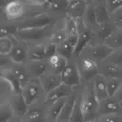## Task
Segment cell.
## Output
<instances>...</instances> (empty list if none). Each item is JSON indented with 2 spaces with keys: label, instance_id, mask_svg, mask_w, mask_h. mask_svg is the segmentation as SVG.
Wrapping results in <instances>:
<instances>
[{
  "label": "cell",
  "instance_id": "cell-1",
  "mask_svg": "<svg viewBox=\"0 0 122 122\" xmlns=\"http://www.w3.org/2000/svg\"><path fill=\"white\" fill-rule=\"evenodd\" d=\"M65 18V17H64ZM64 20V19H63ZM63 22V21H62ZM59 23L57 25H51V26H46L41 28H30V29H18V30L15 33V37L27 44H37V43H45L49 41L51 35L52 34L53 30L57 26H59Z\"/></svg>",
  "mask_w": 122,
  "mask_h": 122
},
{
  "label": "cell",
  "instance_id": "cell-2",
  "mask_svg": "<svg viewBox=\"0 0 122 122\" xmlns=\"http://www.w3.org/2000/svg\"><path fill=\"white\" fill-rule=\"evenodd\" d=\"M80 91H81L82 109H83L85 121L97 118V110H98L99 101L95 96L92 83L90 82L83 84L81 86Z\"/></svg>",
  "mask_w": 122,
  "mask_h": 122
},
{
  "label": "cell",
  "instance_id": "cell-3",
  "mask_svg": "<svg viewBox=\"0 0 122 122\" xmlns=\"http://www.w3.org/2000/svg\"><path fill=\"white\" fill-rule=\"evenodd\" d=\"M30 6L27 0H10L1 8V19L7 21L22 20Z\"/></svg>",
  "mask_w": 122,
  "mask_h": 122
},
{
  "label": "cell",
  "instance_id": "cell-4",
  "mask_svg": "<svg viewBox=\"0 0 122 122\" xmlns=\"http://www.w3.org/2000/svg\"><path fill=\"white\" fill-rule=\"evenodd\" d=\"M64 18H60L57 16H54L48 11L43 12L39 15L22 19L19 21H12L15 23L16 27L18 29H30V28H41L46 26H51V25H57L63 21Z\"/></svg>",
  "mask_w": 122,
  "mask_h": 122
},
{
  "label": "cell",
  "instance_id": "cell-5",
  "mask_svg": "<svg viewBox=\"0 0 122 122\" xmlns=\"http://www.w3.org/2000/svg\"><path fill=\"white\" fill-rule=\"evenodd\" d=\"M75 58L83 84L92 82V79L100 73V64L98 62L82 54Z\"/></svg>",
  "mask_w": 122,
  "mask_h": 122
},
{
  "label": "cell",
  "instance_id": "cell-6",
  "mask_svg": "<svg viewBox=\"0 0 122 122\" xmlns=\"http://www.w3.org/2000/svg\"><path fill=\"white\" fill-rule=\"evenodd\" d=\"M21 93L29 106L43 101L44 96L46 94L44 88L41 84V81L37 77L30 78L26 83V85L23 86Z\"/></svg>",
  "mask_w": 122,
  "mask_h": 122
},
{
  "label": "cell",
  "instance_id": "cell-7",
  "mask_svg": "<svg viewBox=\"0 0 122 122\" xmlns=\"http://www.w3.org/2000/svg\"><path fill=\"white\" fill-rule=\"evenodd\" d=\"M61 78L62 83L67 84L75 89L80 88L83 85V81L76 65V58L74 56L68 61L66 68L61 73Z\"/></svg>",
  "mask_w": 122,
  "mask_h": 122
},
{
  "label": "cell",
  "instance_id": "cell-8",
  "mask_svg": "<svg viewBox=\"0 0 122 122\" xmlns=\"http://www.w3.org/2000/svg\"><path fill=\"white\" fill-rule=\"evenodd\" d=\"M113 51L114 50L108 47L104 43H91L84 49L81 54L90 57L100 64L104 62Z\"/></svg>",
  "mask_w": 122,
  "mask_h": 122
},
{
  "label": "cell",
  "instance_id": "cell-9",
  "mask_svg": "<svg viewBox=\"0 0 122 122\" xmlns=\"http://www.w3.org/2000/svg\"><path fill=\"white\" fill-rule=\"evenodd\" d=\"M78 89V88H77ZM75 88H72L67 84H64V83H61L58 87L54 88L53 90H51V92H47L44 96V99H43V103L46 107L50 106L51 104H52L53 102L61 99V98H64V97H69L75 90H77Z\"/></svg>",
  "mask_w": 122,
  "mask_h": 122
},
{
  "label": "cell",
  "instance_id": "cell-10",
  "mask_svg": "<svg viewBox=\"0 0 122 122\" xmlns=\"http://www.w3.org/2000/svg\"><path fill=\"white\" fill-rule=\"evenodd\" d=\"M9 57L13 63L26 64L28 62V44L14 36V44Z\"/></svg>",
  "mask_w": 122,
  "mask_h": 122
},
{
  "label": "cell",
  "instance_id": "cell-11",
  "mask_svg": "<svg viewBox=\"0 0 122 122\" xmlns=\"http://www.w3.org/2000/svg\"><path fill=\"white\" fill-rule=\"evenodd\" d=\"M117 26L111 20L98 24L92 30V43H104L105 40L112 33Z\"/></svg>",
  "mask_w": 122,
  "mask_h": 122
},
{
  "label": "cell",
  "instance_id": "cell-12",
  "mask_svg": "<svg viewBox=\"0 0 122 122\" xmlns=\"http://www.w3.org/2000/svg\"><path fill=\"white\" fill-rule=\"evenodd\" d=\"M112 113H122V107L120 105V102H118L113 97H108L99 101L97 117Z\"/></svg>",
  "mask_w": 122,
  "mask_h": 122
},
{
  "label": "cell",
  "instance_id": "cell-13",
  "mask_svg": "<svg viewBox=\"0 0 122 122\" xmlns=\"http://www.w3.org/2000/svg\"><path fill=\"white\" fill-rule=\"evenodd\" d=\"M25 67H26L27 71H28L29 75L30 76V78H32V77L40 78L50 69V65H49L48 59L28 61L25 64Z\"/></svg>",
  "mask_w": 122,
  "mask_h": 122
},
{
  "label": "cell",
  "instance_id": "cell-14",
  "mask_svg": "<svg viewBox=\"0 0 122 122\" xmlns=\"http://www.w3.org/2000/svg\"><path fill=\"white\" fill-rule=\"evenodd\" d=\"M41 84L44 88L45 92H49L51 90H53L54 88L58 87L61 83H62V78H61V74L55 72L54 71H52L51 68L46 71L45 74H43L40 78Z\"/></svg>",
  "mask_w": 122,
  "mask_h": 122
},
{
  "label": "cell",
  "instance_id": "cell-15",
  "mask_svg": "<svg viewBox=\"0 0 122 122\" xmlns=\"http://www.w3.org/2000/svg\"><path fill=\"white\" fill-rule=\"evenodd\" d=\"M9 102L12 108L15 116L23 118L28 112L29 105L27 104L26 100L24 99L22 93H13L9 99Z\"/></svg>",
  "mask_w": 122,
  "mask_h": 122
},
{
  "label": "cell",
  "instance_id": "cell-16",
  "mask_svg": "<svg viewBox=\"0 0 122 122\" xmlns=\"http://www.w3.org/2000/svg\"><path fill=\"white\" fill-rule=\"evenodd\" d=\"M90 0H71L69 1L67 15L74 18L75 20L80 19L84 16Z\"/></svg>",
  "mask_w": 122,
  "mask_h": 122
},
{
  "label": "cell",
  "instance_id": "cell-17",
  "mask_svg": "<svg viewBox=\"0 0 122 122\" xmlns=\"http://www.w3.org/2000/svg\"><path fill=\"white\" fill-rule=\"evenodd\" d=\"M92 42V30L89 28H85L84 30H80L78 32V38H77V43L74 49L73 56L78 57L82 53L84 49L87 46H89Z\"/></svg>",
  "mask_w": 122,
  "mask_h": 122
},
{
  "label": "cell",
  "instance_id": "cell-18",
  "mask_svg": "<svg viewBox=\"0 0 122 122\" xmlns=\"http://www.w3.org/2000/svg\"><path fill=\"white\" fill-rule=\"evenodd\" d=\"M77 38H78V35L67 37L62 43L57 45V51L56 52L62 56L66 57L68 60L72 58L74 49H75V46L77 43Z\"/></svg>",
  "mask_w": 122,
  "mask_h": 122
},
{
  "label": "cell",
  "instance_id": "cell-19",
  "mask_svg": "<svg viewBox=\"0 0 122 122\" xmlns=\"http://www.w3.org/2000/svg\"><path fill=\"white\" fill-rule=\"evenodd\" d=\"M92 83L95 96L98 101H101L103 99L110 97L108 94V91H107V78L103 74L101 73L97 74L92 79Z\"/></svg>",
  "mask_w": 122,
  "mask_h": 122
},
{
  "label": "cell",
  "instance_id": "cell-20",
  "mask_svg": "<svg viewBox=\"0 0 122 122\" xmlns=\"http://www.w3.org/2000/svg\"><path fill=\"white\" fill-rule=\"evenodd\" d=\"M77 90H75L67 98L66 103H65V105L55 122H70V118H71V112H72V110H73V107L75 104L76 96H77Z\"/></svg>",
  "mask_w": 122,
  "mask_h": 122
},
{
  "label": "cell",
  "instance_id": "cell-21",
  "mask_svg": "<svg viewBox=\"0 0 122 122\" xmlns=\"http://www.w3.org/2000/svg\"><path fill=\"white\" fill-rule=\"evenodd\" d=\"M100 73L105 77H114L122 79V65L104 61L100 63Z\"/></svg>",
  "mask_w": 122,
  "mask_h": 122
},
{
  "label": "cell",
  "instance_id": "cell-22",
  "mask_svg": "<svg viewBox=\"0 0 122 122\" xmlns=\"http://www.w3.org/2000/svg\"><path fill=\"white\" fill-rule=\"evenodd\" d=\"M68 5H69L68 0H54L51 3L48 4L46 9L49 13L60 18H64L67 15Z\"/></svg>",
  "mask_w": 122,
  "mask_h": 122
},
{
  "label": "cell",
  "instance_id": "cell-23",
  "mask_svg": "<svg viewBox=\"0 0 122 122\" xmlns=\"http://www.w3.org/2000/svg\"><path fill=\"white\" fill-rule=\"evenodd\" d=\"M45 43L28 44V61L47 59L45 52Z\"/></svg>",
  "mask_w": 122,
  "mask_h": 122
},
{
  "label": "cell",
  "instance_id": "cell-24",
  "mask_svg": "<svg viewBox=\"0 0 122 122\" xmlns=\"http://www.w3.org/2000/svg\"><path fill=\"white\" fill-rule=\"evenodd\" d=\"M1 78L5 79L12 89L13 93H21L23 90V86L17 77L12 73L10 68H2L1 69Z\"/></svg>",
  "mask_w": 122,
  "mask_h": 122
},
{
  "label": "cell",
  "instance_id": "cell-25",
  "mask_svg": "<svg viewBox=\"0 0 122 122\" xmlns=\"http://www.w3.org/2000/svg\"><path fill=\"white\" fill-rule=\"evenodd\" d=\"M68 97H64V98H61L55 102H53L52 104H51L50 106L47 107V117H48V120L49 122H55L58 115L60 114L65 103H66V100H67Z\"/></svg>",
  "mask_w": 122,
  "mask_h": 122
},
{
  "label": "cell",
  "instance_id": "cell-26",
  "mask_svg": "<svg viewBox=\"0 0 122 122\" xmlns=\"http://www.w3.org/2000/svg\"><path fill=\"white\" fill-rule=\"evenodd\" d=\"M10 70L12 71V73L17 77V79L20 81L22 86H25L26 83L30 79V76L29 75L27 69L25 67V64H17V63H11L9 67Z\"/></svg>",
  "mask_w": 122,
  "mask_h": 122
},
{
  "label": "cell",
  "instance_id": "cell-27",
  "mask_svg": "<svg viewBox=\"0 0 122 122\" xmlns=\"http://www.w3.org/2000/svg\"><path fill=\"white\" fill-rule=\"evenodd\" d=\"M81 87L78 88L77 90V96L75 100V104L70 118V122H85V117L83 113V109H82V100H81Z\"/></svg>",
  "mask_w": 122,
  "mask_h": 122
},
{
  "label": "cell",
  "instance_id": "cell-28",
  "mask_svg": "<svg viewBox=\"0 0 122 122\" xmlns=\"http://www.w3.org/2000/svg\"><path fill=\"white\" fill-rule=\"evenodd\" d=\"M49 65H50V68L54 71L55 72L61 74L62 71H64V69L66 68L67 64H68V59L62 55H60L59 53H55L53 54L52 56H51L49 59Z\"/></svg>",
  "mask_w": 122,
  "mask_h": 122
},
{
  "label": "cell",
  "instance_id": "cell-29",
  "mask_svg": "<svg viewBox=\"0 0 122 122\" xmlns=\"http://www.w3.org/2000/svg\"><path fill=\"white\" fill-rule=\"evenodd\" d=\"M104 44L112 50H117L122 48V27H117L112 33L105 40Z\"/></svg>",
  "mask_w": 122,
  "mask_h": 122
},
{
  "label": "cell",
  "instance_id": "cell-30",
  "mask_svg": "<svg viewBox=\"0 0 122 122\" xmlns=\"http://www.w3.org/2000/svg\"><path fill=\"white\" fill-rule=\"evenodd\" d=\"M86 26L91 29L92 30H93L96 26L98 25L97 24V21H96V16H95V11H94V4L92 3L90 1L88 7H87V10L84 13V16L82 17Z\"/></svg>",
  "mask_w": 122,
  "mask_h": 122
},
{
  "label": "cell",
  "instance_id": "cell-31",
  "mask_svg": "<svg viewBox=\"0 0 122 122\" xmlns=\"http://www.w3.org/2000/svg\"><path fill=\"white\" fill-rule=\"evenodd\" d=\"M63 30L67 34V37H71V36H76L78 35V26H77V21L72 18L70 17L68 15L65 16L64 20H63Z\"/></svg>",
  "mask_w": 122,
  "mask_h": 122
},
{
  "label": "cell",
  "instance_id": "cell-32",
  "mask_svg": "<svg viewBox=\"0 0 122 122\" xmlns=\"http://www.w3.org/2000/svg\"><path fill=\"white\" fill-rule=\"evenodd\" d=\"M94 11L97 24H101L110 20V11L107 8L106 3L94 4Z\"/></svg>",
  "mask_w": 122,
  "mask_h": 122
},
{
  "label": "cell",
  "instance_id": "cell-33",
  "mask_svg": "<svg viewBox=\"0 0 122 122\" xmlns=\"http://www.w3.org/2000/svg\"><path fill=\"white\" fill-rule=\"evenodd\" d=\"M18 28L16 27L15 23L12 21H7L1 19V28H0V37L5 36H14Z\"/></svg>",
  "mask_w": 122,
  "mask_h": 122
},
{
  "label": "cell",
  "instance_id": "cell-34",
  "mask_svg": "<svg viewBox=\"0 0 122 122\" xmlns=\"http://www.w3.org/2000/svg\"><path fill=\"white\" fill-rule=\"evenodd\" d=\"M14 116L12 108L9 100L1 102L0 107V122H10V120Z\"/></svg>",
  "mask_w": 122,
  "mask_h": 122
},
{
  "label": "cell",
  "instance_id": "cell-35",
  "mask_svg": "<svg viewBox=\"0 0 122 122\" xmlns=\"http://www.w3.org/2000/svg\"><path fill=\"white\" fill-rule=\"evenodd\" d=\"M14 44V36L0 37V54L9 55Z\"/></svg>",
  "mask_w": 122,
  "mask_h": 122
},
{
  "label": "cell",
  "instance_id": "cell-36",
  "mask_svg": "<svg viewBox=\"0 0 122 122\" xmlns=\"http://www.w3.org/2000/svg\"><path fill=\"white\" fill-rule=\"evenodd\" d=\"M62 25H63V22H62V24H60L59 26H57V27L55 28V30H53L52 34L51 35V37H50V39H49L50 42L54 43V44H56V45H59L60 43H62V42L67 38V34H66V32L64 31Z\"/></svg>",
  "mask_w": 122,
  "mask_h": 122
},
{
  "label": "cell",
  "instance_id": "cell-37",
  "mask_svg": "<svg viewBox=\"0 0 122 122\" xmlns=\"http://www.w3.org/2000/svg\"><path fill=\"white\" fill-rule=\"evenodd\" d=\"M107 78V91L110 97H112L114 93L119 89L120 85L122 84L121 78H114V77H106Z\"/></svg>",
  "mask_w": 122,
  "mask_h": 122
},
{
  "label": "cell",
  "instance_id": "cell-38",
  "mask_svg": "<svg viewBox=\"0 0 122 122\" xmlns=\"http://www.w3.org/2000/svg\"><path fill=\"white\" fill-rule=\"evenodd\" d=\"M98 122H122V113H112L97 117Z\"/></svg>",
  "mask_w": 122,
  "mask_h": 122
},
{
  "label": "cell",
  "instance_id": "cell-39",
  "mask_svg": "<svg viewBox=\"0 0 122 122\" xmlns=\"http://www.w3.org/2000/svg\"><path fill=\"white\" fill-rule=\"evenodd\" d=\"M105 61L118 64V65H122V48L114 50Z\"/></svg>",
  "mask_w": 122,
  "mask_h": 122
},
{
  "label": "cell",
  "instance_id": "cell-40",
  "mask_svg": "<svg viewBox=\"0 0 122 122\" xmlns=\"http://www.w3.org/2000/svg\"><path fill=\"white\" fill-rule=\"evenodd\" d=\"M110 20L117 27H122V7L116 9L110 14Z\"/></svg>",
  "mask_w": 122,
  "mask_h": 122
},
{
  "label": "cell",
  "instance_id": "cell-41",
  "mask_svg": "<svg viewBox=\"0 0 122 122\" xmlns=\"http://www.w3.org/2000/svg\"><path fill=\"white\" fill-rule=\"evenodd\" d=\"M56 51H57V45L56 44L51 43L50 41H47L45 43V52H46L47 59H49L51 56L55 54Z\"/></svg>",
  "mask_w": 122,
  "mask_h": 122
},
{
  "label": "cell",
  "instance_id": "cell-42",
  "mask_svg": "<svg viewBox=\"0 0 122 122\" xmlns=\"http://www.w3.org/2000/svg\"><path fill=\"white\" fill-rule=\"evenodd\" d=\"M31 6H35V7H39V8H46L49 0H27Z\"/></svg>",
  "mask_w": 122,
  "mask_h": 122
},
{
  "label": "cell",
  "instance_id": "cell-43",
  "mask_svg": "<svg viewBox=\"0 0 122 122\" xmlns=\"http://www.w3.org/2000/svg\"><path fill=\"white\" fill-rule=\"evenodd\" d=\"M114 99H116L118 102H121L122 101V84L120 85L119 89L117 90V92L114 93V95L112 96Z\"/></svg>",
  "mask_w": 122,
  "mask_h": 122
},
{
  "label": "cell",
  "instance_id": "cell-44",
  "mask_svg": "<svg viewBox=\"0 0 122 122\" xmlns=\"http://www.w3.org/2000/svg\"><path fill=\"white\" fill-rule=\"evenodd\" d=\"M10 122H23V120H22V118H20V117L14 115V116L10 120Z\"/></svg>",
  "mask_w": 122,
  "mask_h": 122
},
{
  "label": "cell",
  "instance_id": "cell-45",
  "mask_svg": "<svg viewBox=\"0 0 122 122\" xmlns=\"http://www.w3.org/2000/svg\"><path fill=\"white\" fill-rule=\"evenodd\" d=\"M93 4H100V3H105L106 0H90Z\"/></svg>",
  "mask_w": 122,
  "mask_h": 122
},
{
  "label": "cell",
  "instance_id": "cell-46",
  "mask_svg": "<svg viewBox=\"0 0 122 122\" xmlns=\"http://www.w3.org/2000/svg\"><path fill=\"white\" fill-rule=\"evenodd\" d=\"M9 1H10V0H0V7H1V8L4 7Z\"/></svg>",
  "mask_w": 122,
  "mask_h": 122
},
{
  "label": "cell",
  "instance_id": "cell-47",
  "mask_svg": "<svg viewBox=\"0 0 122 122\" xmlns=\"http://www.w3.org/2000/svg\"><path fill=\"white\" fill-rule=\"evenodd\" d=\"M85 122H98V121H97V118H94V119H90V120H86Z\"/></svg>",
  "mask_w": 122,
  "mask_h": 122
},
{
  "label": "cell",
  "instance_id": "cell-48",
  "mask_svg": "<svg viewBox=\"0 0 122 122\" xmlns=\"http://www.w3.org/2000/svg\"><path fill=\"white\" fill-rule=\"evenodd\" d=\"M120 105H121V107H122V101H121V102H120Z\"/></svg>",
  "mask_w": 122,
  "mask_h": 122
},
{
  "label": "cell",
  "instance_id": "cell-49",
  "mask_svg": "<svg viewBox=\"0 0 122 122\" xmlns=\"http://www.w3.org/2000/svg\"><path fill=\"white\" fill-rule=\"evenodd\" d=\"M68 1H71V0H68Z\"/></svg>",
  "mask_w": 122,
  "mask_h": 122
}]
</instances>
